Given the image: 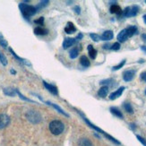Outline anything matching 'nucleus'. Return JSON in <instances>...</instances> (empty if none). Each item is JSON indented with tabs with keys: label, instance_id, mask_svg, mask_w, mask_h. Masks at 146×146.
I'll list each match as a JSON object with an SVG mask.
<instances>
[{
	"label": "nucleus",
	"instance_id": "obj_1",
	"mask_svg": "<svg viewBox=\"0 0 146 146\" xmlns=\"http://www.w3.org/2000/svg\"><path fill=\"white\" fill-rule=\"evenodd\" d=\"M49 131L54 135H58L62 134L65 129V125L59 120H53L49 123Z\"/></svg>",
	"mask_w": 146,
	"mask_h": 146
},
{
	"label": "nucleus",
	"instance_id": "obj_2",
	"mask_svg": "<svg viewBox=\"0 0 146 146\" xmlns=\"http://www.w3.org/2000/svg\"><path fill=\"white\" fill-rule=\"evenodd\" d=\"M19 8H20L23 16L26 17V18H29L31 16L34 15L37 13V9H36L35 6L24 4V3H21L20 5H19Z\"/></svg>",
	"mask_w": 146,
	"mask_h": 146
},
{
	"label": "nucleus",
	"instance_id": "obj_3",
	"mask_svg": "<svg viewBox=\"0 0 146 146\" xmlns=\"http://www.w3.org/2000/svg\"><path fill=\"white\" fill-rule=\"evenodd\" d=\"M81 116L82 117V118H84V121H85V122H86V123H87V124L89 125V126H90V127H92V128H93L94 130H96V131L100 132V134L104 135H105V136H106V137H107L108 139H110V141H112L113 143H117V144H120V143H119V142H118L117 140H116L115 138H113L112 136H110V135L109 134H107V133H106V132H104L103 130H101L100 128L97 127L96 125H94L93 124H92V123H91L90 121H89V120H88V119H87V118H86L85 117H84V116H82V114H81Z\"/></svg>",
	"mask_w": 146,
	"mask_h": 146
},
{
	"label": "nucleus",
	"instance_id": "obj_4",
	"mask_svg": "<svg viewBox=\"0 0 146 146\" xmlns=\"http://www.w3.org/2000/svg\"><path fill=\"white\" fill-rule=\"evenodd\" d=\"M26 117L29 121L33 124H38L41 121V116L40 114L36 110H29L26 114Z\"/></svg>",
	"mask_w": 146,
	"mask_h": 146
},
{
	"label": "nucleus",
	"instance_id": "obj_5",
	"mask_svg": "<svg viewBox=\"0 0 146 146\" xmlns=\"http://www.w3.org/2000/svg\"><path fill=\"white\" fill-rule=\"evenodd\" d=\"M138 12H139V6L133 5V6H128V7H126L123 11L122 15L125 17H134V16L137 15Z\"/></svg>",
	"mask_w": 146,
	"mask_h": 146
},
{
	"label": "nucleus",
	"instance_id": "obj_6",
	"mask_svg": "<svg viewBox=\"0 0 146 146\" xmlns=\"http://www.w3.org/2000/svg\"><path fill=\"white\" fill-rule=\"evenodd\" d=\"M10 123V117L6 114H0V130L6 127Z\"/></svg>",
	"mask_w": 146,
	"mask_h": 146
},
{
	"label": "nucleus",
	"instance_id": "obj_7",
	"mask_svg": "<svg viewBox=\"0 0 146 146\" xmlns=\"http://www.w3.org/2000/svg\"><path fill=\"white\" fill-rule=\"evenodd\" d=\"M135 75V70H126L123 74V79L125 82H131Z\"/></svg>",
	"mask_w": 146,
	"mask_h": 146
},
{
	"label": "nucleus",
	"instance_id": "obj_8",
	"mask_svg": "<svg viewBox=\"0 0 146 146\" xmlns=\"http://www.w3.org/2000/svg\"><path fill=\"white\" fill-rule=\"evenodd\" d=\"M43 84L49 92H51L54 95H58V88H56V86H55L53 84H48V82L45 81H43Z\"/></svg>",
	"mask_w": 146,
	"mask_h": 146
},
{
	"label": "nucleus",
	"instance_id": "obj_9",
	"mask_svg": "<svg viewBox=\"0 0 146 146\" xmlns=\"http://www.w3.org/2000/svg\"><path fill=\"white\" fill-rule=\"evenodd\" d=\"M125 87H124V86L118 88L116 92H113L110 95V99L111 100H114L117 99L118 97H120V96L122 95V93H123L124 91H125Z\"/></svg>",
	"mask_w": 146,
	"mask_h": 146
},
{
	"label": "nucleus",
	"instance_id": "obj_10",
	"mask_svg": "<svg viewBox=\"0 0 146 146\" xmlns=\"http://www.w3.org/2000/svg\"><path fill=\"white\" fill-rule=\"evenodd\" d=\"M75 42H76L75 39H73V38H66V39H65L64 42H63V48H64V49H67L68 48L74 45Z\"/></svg>",
	"mask_w": 146,
	"mask_h": 146
},
{
	"label": "nucleus",
	"instance_id": "obj_11",
	"mask_svg": "<svg viewBox=\"0 0 146 146\" xmlns=\"http://www.w3.org/2000/svg\"><path fill=\"white\" fill-rule=\"evenodd\" d=\"M128 39V35H127V31H126V29L122 30L117 35V40L119 42H125L126 40Z\"/></svg>",
	"mask_w": 146,
	"mask_h": 146
},
{
	"label": "nucleus",
	"instance_id": "obj_12",
	"mask_svg": "<svg viewBox=\"0 0 146 146\" xmlns=\"http://www.w3.org/2000/svg\"><path fill=\"white\" fill-rule=\"evenodd\" d=\"M114 34L112 31H106L103 34L100 36V40H110L113 39Z\"/></svg>",
	"mask_w": 146,
	"mask_h": 146
},
{
	"label": "nucleus",
	"instance_id": "obj_13",
	"mask_svg": "<svg viewBox=\"0 0 146 146\" xmlns=\"http://www.w3.org/2000/svg\"><path fill=\"white\" fill-rule=\"evenodd\" d=\"M65 31L67 34H72V33H74L76 31V28H75V26H74L72 22L67 23L66 26L65 27Z\"/></svg>",
	"mask_w": 146,
	"mask_h": 146
},
{
	"label": "nucleus",
	"instance_id": "obj_14",
	"mask_svg": "<svg viewBox=\"0 0 146 146\" xmlns=\"http://www.w3.org/2000/svg\"><path fill=\"white\" fill-rule=\"evenodd\" d=\"M110 11L111 14H116V15H122V13H123L121 7H120V6L117 5H112L110 6Z\"/></svg>",
	"mask_w": 146,
	"mask_h": 146
},
{
	"label": "nucleus",
	"instance_id": "obj_15",
	"mask_svg": "<svg viewBox=\"0 0 146 146\" xmlns=\"http://www.w3.org/2000/svg\"><path fill=\"white\" fill-rule=\"evenodd\" d=\"M48 105H49V106H51L53 109H55L56 110H58L59 113H61V114H63V115H65L66 117H68V114L66 112V111H64V110H62L61 108L59 107V106H58L56 104H55V103H52V102H50V101H47L46 102Z\"/></svg>",
	"mask_w": 146,
	"mask_h": 146
},
{
	"label": "nucleus",
	"instance_id": "obj_16",
	"mask_svg": "<svg viewBox=\"0 0 146 146\" xmlns=\"http://www.w3.org/2000/svg\"><path fill=\"white\" fill-rule=\"evenodd\" d=\"M34 33L36 35H46L48 33V30L43 28L41 26H38L34 29Z\"/></svg>",
	"mask_w": 146,
	"mask_h": 146
},
{
	"label": "nucleus",
	"instance_id": "obj_17",
	"mask_svg": "<svg viewBox=\"0 0 146 146\" xmlns=\"http://www.w3.org/2000/svg\"><path fill=\"white\" fill-rule=\"evenodd\" d=\"M87 49H88V52H89V56H90V58L92 59L96 58V56H97V50L93 48V46L92 45H89Z\"/></svg>",
	"mask_w": 146,
	"mask_h": 146
},
{
	"label": "nucleus",
	"instance_id": "obj_18",
	"mask_svg": "<svg viewBox=\"0 0 146 146\" xmlns=\"http://www.w3.org/2000/svg\"><path fill=\"white\" fill-rule=\"evenodd\" d=\"M109 91H110V89H109V87H108V86H102L99 90L98 95H99L100 97H101V98H105L108 95V93H109Z\"/></svg>",
	"mask_w": 146,
	"mask_h": 146
},
{
	"label": "nucleus",
	"instance_id": "obj_19",
	"mask_svg": "<svg viewBox=\"0 0 146 146\" xmlns=\"http://www.w3.org/2000/svg\"><path fill=\"white\" fill-rule=\"evenodd\" d=\"M110 112H111L115 117H119V118H123V117H124L122 112L120 111V110L117 109V108L111 107V108H110Z\"/></svg>",
	"mask_w": 146,
	"mask_h": 146
},
{
	"label": "nucleus",
	"instance_id": "obj_20",
	"mask_svg": "<svg viewBox=\"0 0 146 146\" xmlns=\"http://www.w3.org/2000/svg\"><path fill=\"white\" fill-rule=\"evenodd\" d=\"M80 63L84 67H89L90 66V60L88 59L86 56H82L80 58Z\"/></svg>",
	"mask_w": 146,
	"mask_h": 146
},
{
	"label": "nucleus",
	"instance_id": "obj_21",
	"mask_svg": "<svg viewBox=\"0 0 146 146\" xmlns=\"http://www.w3.org/2000/svg\"><path fill=\"white\" fill-rule=\"evenodd\" d=\"M126 31H127V35H128V38L134 36L135 34L137 33V28L135 26H129L128 28H126Z\"/></svg>",
	"mask_w": 146,
	"mask_h": 146
},
{
	"label": "nucleus",
	"instance_id": "obj_22",
	"mask_svg": "<svg viewBox=\"0 0 146 146\" xmlns=\"http://www.w3.org/2000/svg\"><path fill=\"white\" fill-rule=\"evenodd\" d=\"M3 92L5 95H7V96H10V97H14L16 94L15 89H12V88H5Z\"/></svg>",
	"mask_w": 146,
	"mask_h": 146
},
{
	"label": "nucleus",
	"instance_id": "obj_23",
	"mask_svg": "<svg viewBox=\"0 0 146 146\" xmlns=\"http://www.w3.org/2000/svg\"><path fill=\"white\" fill-rule=\"evenodd\" d=\"M79 146H92V143L89 139L82 138L79 140Z\"/></svg>",
	"mask_w": 146,
	"mask_h": 146
},
{
	"label": "nucleus",
	"instance_id": "obj_24",
	"mask_svg": "<svg viewBox=\"0 0 146 146\" xmlns=\"http://www.w3.org/2000/svg\"><path fill=\"white\" fill-rule=\"evenodd\" d=\"M78 54H79V49L77 48H74L69 52V56H70V58L74 59L78 56Z\"/></svg>",
	"mask_w": 146,
	"mask_h": 146
},
{
	"label": "nucleus",
	"instance_id": "obj_25",
	"mask_svg": "<svg viewBox=\"0 0 146 146\" xmlns=\"http://www.w3.org/2000/svg\"><path fill=\"white\" fill-rule=\"evenodd\" d=\"M9 50H10V52L12 53V55L14 56H15V58H16L17 60H19V61H20V62L23 63V64H25V65L31 66V64H30V63H29V62H28L27 60H25V59H23V58H21L20 56H17V55H16V54H15V53L14 52V50H13V49H12L11 48H9Z\"/></svg>",
	"mask_w": 146,
	"mask_h": 146
},
{
	"label": "nucleus",
	"instance_id": "obj_26",
	"mask_svg": "<svg viewBox=\"0 0 146 146\" xmlns=\"http://www.w3.org/2000/svg\"><path fill=\"white\" fill-rule=\"evenodd\" d=\"M125 59H123L121 62L119 63V64L117 65V66H113L112 67V71H117V70H118V69H120V68H122L124 66H125Z\"/></svg>",
	"mask_w": 146,
	"mask_h": 146
},
{
	"label": "nucleus",
	"instance_id": "obj_27",
	"mask_svg": "<svg viewBox=\"0 0 146 146\" xmlns=\"http://www.w3.org/2000/svg\"><path fill=\"white\" fill-rule=\"evenodd\" d=\"M0 45H1L3 48H6V47H7V45H8L7 41L5 40V39L4 38V36L2 35L1 33H0Z\"/></svg>",
	"mask_w": 146,
	"mask_h": 146
},
{
	"label": "nucleus",
	"instance_id": "obj_28",
	"mask_svg": "<svg viewBox=\"0 0 146 146\" xmlns=\"http://www.w3.org/2000/svg\"><path fill=\"white\" fill-rule=\"evenodd\" d=\"M114 82L113 79H106V80H102V81H100V84L101 85H104V86H108V85H110L112 84V82ZM109 87V86H108Z\"/></svg>",
	"mask_w": 146,
	"mask_h": 146
},
{
	"label": "nucleus",
	"instance_id": "obj_29",
	"mask_svg": "<svg viewBox=\"0 0 146 146\" xmlns=\"http://www.w3.org/2000/svg\"><path fill=\"white\" fill-rule=\"evenodd\" d=\"M124 108H125V110L126 112H128L130 114L132 113H134V110H133V108H132V105L130 103H125L124 104Z\"/></svg>",
	"mask_w": 146,
	"mask_h": 146
},
{
	"label": "nucleus",
	"instance_id": "obj_30",
	"mask_svg": "<svg viewBox=\"0 0 146 146\" xmlns=\"http://www.w3.org/2000/svg\"><path fill=\"white\" fill-rule=\"evenodd\" d=\"M48 4V1H41V2L39 3V5H38L37 6H35V7L37 9V11H39L40 9H41L43 7H45V6H47Z\"/></svg>",
	"mask_w": 146,
	"mask_h": 146
},
{
	"label": "nucleus",
	"instance_id": "obj_31",
	"mask_svg": "<svg viewBox=\"0 0 146 146\" xmlns=\"http://www.w3.org/2000/svg\"><path fill=\"white\" fill-rule=\"evenodd\" d=\"M0 62L3 66H7V59L2 52H0Z\"/></svg>",
	"mask_w": 146,
	"mask_h": 146
},
{
	"label": "nucleus",
	"instance_id": "obj_32",
	"mask_svg": "<svg viewBox=\"0 0 146 146\" xmlns=\"http://www.w3.org/2000/svg\"><path fill=\"white\" fill-rule=\"evenodd\" d=\"M15 92L19 95V97H20L22 100H26V101H30V102H34L35 103V101H33V100H30V99H28V98H26V97H25V96H23V95L20 92H19L18 90H17V89H15Z\"/></svg>",
	"mask_w": 146,
	"mask_h": 146
},
{
	"label": "nucleus",
	"instance_id": "obj_33",
	"mask_svg": "<svg viewBox=\"0 0 146 146\" xmlns=\"http://www.w3.org/2000/svg\"><path fill=\"white\" fill-rule=\"evenodd\" d=\"M90 37L92 38V40L93 41H95V42H98V41L100 40V36L98 35V34H96V33H91L90 34Z\"/></svg>",
	"mask_w": 146,
	"mask_h": 146
},
{
	"label": "nucleus",
	"instance_id": "obj_34",
	"mask_svg": "<svg viewBox=\"0 0 146 146\" xmlns=\"http://www.w3.org/2000/svg\"><path fill=\"white\" fill-rule=\"evenodd\" d=\"M119 48H120V43L119 42H115L113 45H111V48H110V49L115 50V51H117V50H118Z\"/></svg>",
	"mask_w": 146,
	"mask_h": 146
},
{
	"label": "nucleus",
	"instance_id": "obj_35",
	"mask_svg": "<svg viewBox=\"0 0 146 146\" xmlns=\"http://www.w3.org/2000/svg\"><path fill=\"white\" fill-rule=\"evenodd\" d=\"M136 138L139 140V142H140L143 146H146V140L143 138V137H142V136H140V135H136Z\"/></svg>",
	"mask_w": 146,
	"mask_h": 146
},
{
	"label": "nucleus",
	"instance_id": "obj_36",
	"mask_svg": "<svg viewBox=\"0 0 146 146\" xmlns=\"http://www.w3.org/2000/svg\"><path fill=\"white\" fill-rule=\"evenodd\" d=\"M34 23H37V24H39V25H43V23H44V17H40V18L38 19V20H35Z\"/></svg>",
	"mask_w": 146,
	"mask_h": 146
},
{
	"label": "nucleus",
	"instance_id": "obj_37",
	"mask_svg": "<svg viewBox=\"0 0 146 146\" xmlns=\"http://www.w3.org/2000/svg\"><path fill=\"white\" fill-rule=\"evenodd\" d=\"M74 12H75L77 15H80V14H81V8H80V6H78V5L74 6Z\"/></svg>",
	"mask_w": 146,
	"mask_h": 146
},
{
	"label": "nucleus",
	"instance_id": "obj_38",
	"mask_svg": "<svg viewBox=\"0 0 146 146\" xmlns=\"http://www.w3.org/2000/svg\"><path fill=\"white\" fill-rule=\"evenodd\" d=\"M140 79L143 82H146V72H143L140 75Z\"/></svg>",
	"mask_w": 146,
	"mask_h": 146
},
{
	"label": "nucleus",
	"instance_id": "obj_39",
	"mask_svg": "<svg viewBox=\"0 0 146 146\" xmlns=\"http://www.w3.org/2000/svg\"><path fill=\"white\" fill-rule=\"evenodd\" d=\"M111 48V46L110 45V44H106V45L103 46V48L104 49H108V48Z\"/></svg>",
	"mask_w": 146,
	"mask_h": 146
},
{
	"label": "nucleus",
	"instance_id": "obj_40",
	"mask_svg": "<svg viewBox=\"0 0 146 146\" xmlns=\"http://www.w3.org/2000/svg\"><path fill=\"white\" fill-rule=\"evenodd\" d=\"M82 38V33H79V35L75 38V40H81Z\"/></svg>",
	"mask_w": 146,
	"mask_h": 146
},
{
	"label": "nucleus",
	"instance_id": "obj_41",
	"mask_svg": "<svg viewBox=\"0 0 146 146\" xmlns=\"http://www.w3.org/2000/svg\"><path fill=\"white\" fill-rule=\"evenodd\" d=\"M142 39L144 42H146V34H142Z\"/></svg>",
	"mask_w": 146,
	"mask_h": 146
},
{
	"label": "nucleus",
	"instance_id": "obj_42",
	"mask_svg": "<svg viewBox=\"0 0 146 146\" xmlns=\"http://www.w3.org/2000/svg\"><path fill=\"white\" fill-rule=\"evenodd\" d=\"M141 49L143 50V52L146 53V46H141Z\"/></svg>",
	"mask_w": 146,
	"mask_h": 146
},
{
	"label": "nucleus",
	"instance_id": "obj_43",
	"mask_svg": "<svg viewBox=\"0 0 146 146\" xmlns=\"http://www.w3.org/2000/svg\"><path fill=\"white\" fill-rule=\"evenodd\" d=\"M10 72H11V74H16V72L14 70V69H11V71H10Z\"/></svg>",
	"mask_w": 146,
	"mask_h": 146
},
{
	"label": "nucleus",
	"instance_id": "obj_44",
	"mask_svg": "<svg viewBox=\"0 0 146 146\" xmlns=\"http://www.w3.org/2000/svg\"><path fill=\"white\" fill-rule=\"evenodd\" d=\"M143 22L146 23V15H144L143 16Z\"/></svg>",
	"mask_w": 146,
	"mask_h": 146
},
{
	"label": "nucleus",
	"instance_id": "obj_45",
	"mask_svg": "<svg viewBox=\"0 0 146 146\" xmlns=\"http://www.w3.org/2000/svg\"><path fill=\"white\" fill-rule=\"evenodd\" d=\"M145 95H146V90H145Z\"/></svg>",
	"mask_w": 146,
	"mask_h": 146
}]
</instances>
